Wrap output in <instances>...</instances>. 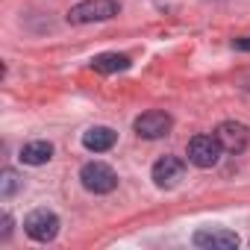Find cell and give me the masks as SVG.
Returning a JSON list of instances; mask_svg holds the SVG:
<instances>
[{"label":"cell","instance_id":"1","mask_svg":"<svg viewBox=\"0 0 250 250\" xmlns=\"http://www.w3.org/2000/svg\"><path fill=\"white\" fill-rule=\"evenodd\" d=\"M118 0H83V3L71 6L68 21L71 24H94V21H109L118 15Z\"/></svg>","mask_w":250,"mask_h":250},{"label":"cell","instance_id":"2","mask_svg":"<svg viewBox=\"0 0 250 250\" xmlns=\"http://www.w3.org/2000/svg\"><path fill=\"white\" fill-rule=\"evenodd\" d=\"M80 183H83V188L91 191V194H109V191H115V186H118V174H115L109 165H103V162H88V165H83V171H80Z\"/></svg>","mask_w":250,"mask_h":250},{"label":"cell","instance_id":"3","mask_svg":"<svg viewBox=\"0 0 250 250\" xmlns=\"http://www.w3.org/2000/svg\"><path fill=\"white\" fill-rule=\"evenodd\" d=\"M24 232L33 238V241H53L56 232H59V218L56 212L50 209H33L27 218H24Z\"/></svg>","mask_w":250,"mask_h":250},{"label":"cell","instance_id":"4","mask_svg":"<svg viewBox=\"0 0 250 250\" xmlns=\"http://www.w3.org/2000/svg\"><path fill=\"white\" fill-rule=\"evenodd\" d=\"M221 153H224V147H221L218 136H194L188 142V162L197 168H215L221 162Z\"/></svg>","mask_w":250,"mask_h":250},{"label":"cell","instance_id":"5","mask_svg":"<svg viewBox=\"0 0 250 250\" xmlns=\"http://www.w3.org/2000/svg\"><path fill=\"white\" fill-rule=\"evenodd\" d=\"M171 127H174L171 115H168V112H159V109H150V112H145V115H139V118L133 121V130H136L142 139H147V142L165 139V136L171 133Z\"/></svg>","mask_w":250,"mask_h":250},{"label":"cell","instance_id":"6","mask_svg":"<svg viewBox=\"0 0 250 250\" xmlns=\"http://www.w3.org/2000/svg\"><path fill=\"white\" fill-rule=\"evenodd\" d=\"M150 177H153L156 188H174V186H180V180L186 177V162H183L180 156H162V159L153 165Z\"/></svg>","mask_w":250,"mask_h":250},{"label":"cell","instance_id":"7","mask_svg":"<svg viewBox=\"0 0 250 250\" xmlns=\"http://www.w3.org/2000/svg\"><path fill=\"white\" fill-rule=\"evenodd\" d=\"M215 136H218V142H221V147H224L227 153H241V150L247 147V142H250V130L244 127V124H238V121H224V124H218Z\"/></svg>","mask_w":250,"mask_h":250},{"label":"cell","instance_id":"8","mask_svg":"<svg viewBox=\"0 0 250 250\" xmlns=\"http://www.w3.org/2000/svg\"><path fill=\"white\" fill-rule=\"evenodd\" d=\"M194 244L203 250H232L238 247V235L229 229H197L194 232Z\"/></svg>","mask_w":250,"mask_h":250},{"label":"cell","instance_id":"9","mask_svg":"<svg viewBox=\"0 0 250 250\" xmlns=\"http://www.w3.org/2000/svg\"><path fill=\"white\" fill-rule=\"evenodd\" d=\"M115 139H118V133L112 127H91L83 133V147L91 153H106L115 147Z\"/></svg>","mask_w":250,"mask_h":250},{"label":"cell","instance_id":"10","mask_svg":"<svg viewBox=\"0 0 250 250\" xmlns=\"http://www.w3.org/2000/svg\"><path fill=\"white\" fill-rule=\"evenodd\" d=\"M50 159H53V145L50 142H30V145L21 147V162L24 165L39 168V165H47Z\"/></svg>","mask_w":250,"mask_h":250},{"label":"cell","instance_id":"11","mask_svg":"<svg viewBox=\"0 0 250 250\" xmlns=\"http://www.w3.org/2000/svg\"><path fill=\"white\" fill-rule=\"evenodd\" d=\"M91 68L100 74H115V71H127L130 68V56L124 53H100L91 59Z\"/></svg>","mask_w":250,"mask_h":250},{"label":"cell","instance_id":"12","mask_svg":"<svg viewBox=\"0 0 250 250\" xmlns=\"http://www.w3.org/2000/svg\"><path fill=\"white\" fill-rule=\"evenodd\" d=\"M18 174L12 171V168H6L3 174H0V197H12L15 191H18Z\"/></svg>","mask_w":250,"mask_h":250},{"label":"cell","instance_id":"13","mask_svg":"<svg viewBox=\"0 0 250 250\" xmlns=\"http://www.w3.org/2000/svg\"><path fill=\"white\" fill-rule=\"evenodd\" d=\"M232 47H235V50H250V36H244V39H235V42H232Z\"/></svg>","mask_w":250,"mask_h":250},{"label":"cell","instance_id":"14","mask_svg":"<svg viewBox=\"0 0 250 250\" xmlns=\"http://www.w3.org/2000/svg\"><path fill=\"white\" fill-rule=\"evenodd\" d=\"M9 232H12V218L3 215V238H9Z\"/></svg>","mask_w":250,"mask_h":250}]
</instances>
